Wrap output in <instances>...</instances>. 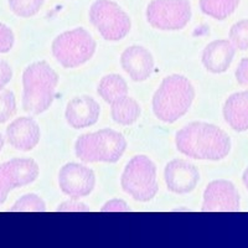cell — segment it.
Here are the masks:
<instances>
[{"instance_id": "20", "label": "cell", "mask_w": 248, "mask_h": 248, "mask_svg": "<svg viewBox=\"0 0 248 248\" xmlns=\"http://www.w3.org/2000/svg\"><path fill=\"white\" fill-rule=\"evenodd\" d=\"M240 0H200L201 12L216 20H225L238 8Z\"/></svg>"}, {"instance_id": "31", "label": "cell", "mask_w": 248, "mask_h": 248, "mask_svg": "<svg viewBox=\"0 0 248 248\" xmlns=\"http://www.w3.org/2000/svg\"><path fill=\"white\" fill-rule=\"evenodd\" d=\"M3 147H4V138H3V136L0 134V150L3 149Z\"/></svg>"}, {"instance_id": "1", "label": "cell", "mask_w": 248, "mask_h": 248, "mask_svg": "<svg viewBox=\"0 0 248 248\" xmlns=\"http://www.w3.org/2000/svg\"><path fill=\"white\" fill-rule=\"evenodd\" d=\"M175 145L181 154L196 160L218 161L231 152V138L215 124L192 122L175 136Z\"/></svg>"}, {"instance_id": "12", "label": "cell", "mask_w": 248, "mask_h": 248, "mask_svg": "<svg viewBox=\"0 0 248 248\" xmlns=\"http://www.w3.org/2000/svg\"><path fill=\"white\" fill-rule=\"evenodd\" d=\"M164 179L169 191L185 195L194 191L200 181V171L195 165L183 159L169 161L164 170Z\"/></svg>"}, {"instance_id": "9", "label": "cell", "mask_w": 248, "mask_h": 248, "mask_svg": "<svg viewBox=\"0 0 248 248\" xmlns=\"http://www.w3.org/2000/svg\"><path fill=\"white\" fill-rule=\"evenodd\" d=\"M39 172L36 161L29 158H15L0 164V205L5 202L13 189L34 183Z\"/></svg>"}, {"instance_id": "17", "label": "cell", "mask_w": 248, "mask_h": 248, "mask_svg": "<svg viewBox=\"0 0 248 248\" xmlns=\"http://www.w3.org/2000/svg\"><path fill=\"white\" fill-rule=\"evenodd\" d=\"M223 118L236 132L248 130V91L236 92L226 99Z\"/></svg>"}, {"instance_id": "7", "label": "cell", "mask_w": 248, "mask_h": 248, "mask_svg": "<svg viewBox=\"0 0 248 248\" xmlns=\"http://www.w3.org/2000/svg\"><path fill=\"white\" fill-rule=\"evenodd\" d=\"M90 21L107 41H119L129 34L132 21L112 0H96L90 8Z\"/></svg>"}, {"instance_id": "14", "label": "cell", "mask_w": 248, "mask_h": 248, "mask_svg": "<svg viewBox=\"0 0 248 248\" xmlns=\"http://www.w3.org/2000/svg\"><path fill=\"white\" fill-rule=\"evenodd\" d=\"M39 124L31 117H20L6 128V139L13 148L21 152L32 150L40 141Z\"/></svg>"}, {"instance_id": "25", "label": "cell", "mask_w": 248, "mask_h": 248, "mask_svg": "<svg viewBox=\"0 0 248 248\" xmlns=\"http://www.w3.org/2000/svg\"><path fill=\"white\" fill-rule=\"evenodd\" d=\"M15 43L14 32L10 28L0 24V54L8 52L13 48Z\"/></svg>"}, {"instance_id": "2", "label": "cell", "mask_w": 248, "mask_h": 248, "mask_svg": "<svg viewBox=\"0 0 248 248\" xmlns=\"http://www.w3.org/2000/svg\"><path fill=\"white\" fill-rule=\"evenodd\" d=\"M194 99L191 81L181 75H170L161 81L153 96V112L159 121L171 124L185 116Z\"/></svg>"}, {"instance_id": "16", "label": "cell", "mask_w": 248, "mask_h": 248, "mask_svg": "<svg viewBox=\"0 0 248 248\" xmlns=\"http://www.w3.org/2000/svg\"><path fill=\"white\" fill-rule=\"evenodd\" d=\"M237 48L230 40H215L206 46L201 55V61L211 74H223L231 66Z\"/></svg>"}, {"instance_id": "6", "label": "cell", "mask_w": 248, "mask_h": 248, "mask_svg": "<svg viewBox=\"0 0 248 248\" xmlns=\"http://www.w3.org/2000/svg\"><path fill=\"white\" fill-rule=\"evenodd\" d=\"M121 185L134 200L148 202L158 194L156 167L147 155H136L128 161L121 176Z\"/></svg>"}, {"instance_id": "24", "label": "cell", "mask_w": 248, "mask_h": 248, "mask_svg": "<svg viewBox=\"0 0 248 248\" xmlns=\"http://www.w3.org/2000/svg\"><path fill=\"white\" fill-rule=\"evenodd\" d=\"M16 113V99L9 90H0V123H5Z\"/></svg>"}, {"instance_id": "26", "label": "cell", "mask_w": 248, "mask_h": 248, "mask_svg": "<svg viewBox=\"0 0 248 248\" xmlns=\"http://www.w3.org/2000/svg\"><path fill=\"white\" fill-rule=\"evenodd\" d=\"M57 211L60 212H88L90 207L86 203L78 201V199H71L67 201L60 203L57 207Z\"/></svg>"}, {"instance_id": "23", "label": "cell", "mask_w": 248, "mask_h": 248, "mask_svg": "<svg viewBox=\"0 0 248 248\" xmlns=\"http://www.w3.org/2000/svg\"><path fill=\"white\" fill-rule=\"evenodd\" d=\"M229 40L237 50H248V19L237 21L230 29Z\"/></svg>"}, {"instance_id": "22", "label": "cell", "mask_w": 248, "mask_h": 248, "mask_svg": "<svg viewBox=\"0 0 248 248\" xmlns=\"http://www.w3.org/2000/svg\"><path fill=\"white\" fill-rule=\"evenodd\" d=\"M46 210L45 201L35 194H28L14 203L12 212H44Z\"/></svg>"}, {"instance_id": "3", "label": "cell", "mask_w": 248, "mask_h": 248, "mask_svg": "<svg viewBox=\"0 0 248 248\" xmlns=\"http://www.w3.org/2000/svg\"><path fill=\"white\" fill-rule=\"evenodd\" d=\"M59 85V75L46 61L29 65L23 74V108L32 116L50 108Z\"/></svg>"}, {"instance_id": "13", "label": "cell", "mask_w": 248, "mask_h": 248, "mask_svg": "<svg viewBox=\"0 0 248 248\" xmlns=\"http://www.w3.org/2000/svg\"><path fill=\"white\" fill-rule=\"evenodd\" d=\"M121 66L133 81L143 82L149 78L154 71V57L143 46L133 45L121 55Z\"/></svg>"}, {"instance_id": "18", "label": "cell", "mask_w": 248, "mask_h": 248, "mask_svg": "<svg viewBox=\"0 0 248 248\" xmlns=\"http://www.w3.org/2000/svg\"><path fill=\"white\" fill-rule=\"evenodd\" d=\"M140 114V105L128 94L110 103V117L121 125H132L138 121Z\"/></svg>"}, {"instance_id": "29", "label": "cell", "mask_w": 248, "mask_h": 248, "mask_svg": "<svg viewBox=\"0 0 248 248\" xmlns=\"http://www.w3.org/2000/svg\"><path fill=\"white\" fill-rule=\"evenodd\" d=\"M13 78V70L8 62L0 60V90H3Z\"/></svg>"}, {"instance_id": "11", "label": "cell", "mask_w": 248, "mask_h": 248, "mask_svg": "<svg viewBox=\"0 0 248 248\" xmlns=\"http://www.w3.org/2000/svg\"><path fill=\"white\" fill-rule=\"evenodd\" d=\"M241 198L236 186L229 180H214L206 186L203 192V212L240 211Z\"/></svg>"}, {"instance_id": "30", "label": "cell", "mask_w": 248, "mask_h": 248, "mask_svg": "<svg viewBox=\"0 0 248 248\" xmlns=\"http://www.w3.org/2000/svg\"><path fill=\"white\" fill-rule=\"evenodd\" d=\"M242 181H243V184H245L246 189L248 190V168L245 170V172H243V175H242Z\"/></svg>"}, {"instance_id": "27", "label": "cell", "mask_w": 248, "mask_h": 248, "mask_svg": "<svg viewBox=\"0 0 248 248\" xmlns=\"http://www.w3.org/2000/svg\"><path fill=\"white\" fill-rule=\"evenodd\" d=\"M102 212H128L130 211L127 202L121 199H112L101 207Z\"/></svg>"}, {"instance_id": "4", "label": "cell", "mask_w": 248, "mask_h": 248, "mask_svg": "<svg viewBox=\"0 0 248 248\" xmlns=\"http://www.w3.org/2000/svg\"><path fill=\"white\" fill-rule=\"evenodd\" d=\"M127 149L122 133L110 128L79 136L75 143V154L83 163L114 164Z\"/></svg>"}, {"instance_id": "28", "label": "cell", "mask_w": 248, "mask_h": 248, "mask_svg": "<svg viewBox=\"0 0 248 248\" xmlns=\"http://www.w3.org/2000/svg\"><path fill=\"white\" fill-rule=\"evenodd\" d=\"M236 79L241 86H248V57L240 61L236 68Z\"/></svg>"}, {"instance_id": "19", "label": "cell", "mask_w": 248, "mask_h": 248, "mask_svg": "<svg viewBox=\"0 0 248 248\" xmlns=\"http://www.w3.org/2000/svg\"><path fill=\"white\" fill-rule=\"evenodd\" d=\"M97 93L99 94V97H102L103 101L110 105L117 99L127 96L128 85L121 75L110 74L102 77L98 87H97Z\"/></svg>"}, {"instance_id": "10", "label": "cell", "mask_w": 248, "mask_h": 248, "mask_svg": "<svg viewBox=\"0 0 248 248\" xmlns=\"http://www.w3.org/2000/svg\"><path fill=\"white\" fill-rule=\"evenodd\" d=\"M59 185L61 191L68 198H86L94 189L96 175L83 164L67 163L60 169Z\"/></svg>"}, {"instance_id": "8", "label": "cell", "mask_w": 248, "mask_h": 248, "mask_svg": "<svg viewBox=\"0 0 248 248\" xmlns=\"http://www.w3.org/2000/svg\"><path fill=\"white\" fill-rule=\"evenodd\" d=\"M189 0H152L147 8V20L158 30H181L191 20Z\"/></svg>"}, {"instance_id": "21", "label": "cell", "mask_w": 248, "mask_h": 248, "mask_svg": "<svg viewBox=\"0 0 248 248\" xmlns=\"http://www.w3.org/2000/svg\"><path fill=\"white\" fill-rule=\"evenodd\" d=\"M12 12L20 17L35 16L45 0H8Z\"/></svg>"}, {"instance_id": "15", "label": "cell", "mask_w": 248, "mask_h": 248, "mask_svg": "<svg viewBox=\"0 0 248 248\" xmlns=\"http://www.w3.org/2000/svg\"><path fill=\"white\" fill-rule=\"evenodd\" d=\"M101 107L91 96H78L71 99L65 110V117L70 127L82 129L96 124L99 118Z\"/></svg>"}, {"instance_id": "5", "label": "cell", "mask_w": 248, "mask_h": 248, "mask_svg": "<svg viewBox=\"0 0 248 248\" xmlns=\"http://www.w3.org/2000/svg\"><path fill=\"white\" fill-rule=\"evenodd\" d=\"M96 40L83 28L65 31L54 40L51 50L65 68H76L90 61L96 52Z\"/></svg>"}]
</instances>
